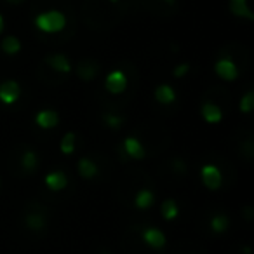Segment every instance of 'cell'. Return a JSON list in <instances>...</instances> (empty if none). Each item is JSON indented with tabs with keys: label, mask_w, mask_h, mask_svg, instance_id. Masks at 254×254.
Wrapping results in <instances>:
<instances>
[{
	"label": "cell",
	"mask_w": 254,
	"mask_h": 254,
	"mask_svg": "<svg viewBox=\"0 0 254 254\" xmlns=\"http://www.w3.org/2000/svg\"><path fill=\"white\" fill-rule=\"evenodd\" d=\"M110 2H117V0H110Z\"/></svg>",
	"instance_id": "obj_30"
},
{
	"label": "cell",
	"mask_w": 254,
	"mask_h": 254,
	"mask_svg": "<svg viewBox=\"0 0 254 254\" xmlns=\"http://www.w3.org/2000/svg\"><path fill=\"white\" fill-rule=\"evenodd\" d=\"M66 16L61 11H56V9H51V11L40 12V14L35 16L33 19V25L39 32L47 33V35H54V33H60L66 28Z\"/></svg>",
	"instance_id": "obj_1"
},
{
	"label": "cell",
	"mask_w": 254,
	"mask_h": 254,
	"mask_svg": "<svg viewBox=\"0 0 254 254\" xmlns=\"http://www.w3.org/2000/svg\"><path fill=\"white\" fill-rule=\"evenodd\" d=\"M2 51H4L7 56H14L21 51V40L18 39L16 35H7L2 39V44H0Z\"/></svg>",
	"instance_id": "obj_19"
},
{
	"label": "cell",
	"mask_w": 254,
	"mask_h": 254,
	"mask_svg": "<svg viewBox=\"0 0 254 254\" xmlns=\"http://www.w3.org/2000/svg\"><path fill=\"white\" fill-rule=\"evenodd\" d=\"M188 71H190V64H188V63H181V64H178V66L174 68L173 75L176 78H183V77H187V75H188Z\"/></svg>",
	"instance_id": "obj_25"
},
{
	"label": "cell",
	"mask_w": 254,
	"mask_h": 254,
	"mask_svg": "<svg viewBox=\"0 0 254 254\" xmlns=\"http://www.w3.org/2000/svg\"><path fill=\"white\" fill-rule=\"evenodd\" d=\"M46 64L51 68V70H54L56 73H63V75H68L71 71V63L70 60H68L64 54H49V56L46 58Z\"/></svg>",
	"instance_id": "obj_9"
},
{
	"label": "cell",
	"mask_w": 254,
	"mask_h": 254,
	"mask_svg": "<svg viewBox=\"0 0 254 254\" xmlns=\"http://www.w3.org/2000/svg\"><path fill=\"white\" fill-rule=\"evenodd\" d=\"M122 150H124V153H126L127 157H131V159H134V160H143V159H145V155H146L143 143L139 141L138 138H134V136H129V138L124 139Z\"/></svg>",
	"instance_id": "obj_8"
},
{
	"label": "cell",
	"mask_w": 254,
	"mask_h": 254,
	"mask_svg": "<svg viewBox=\"0 0 254 254\" xmlns=\"http://www.w3.org/2000/svg\"><path fill=\"white\" fill-rule=\"evenodd\" d=\"M253 214H254V209L251 207V205L244 209V218H246L247 221H253Z\"/></svg>",
	"instance_id": "obj_26"
},
{
	"label": "cell",
	"mask_w": 254,
	"mask_h": 254,
	"mask_svg": "<svg viewBox=\"0 0 254 254\" xmlns=\"http://www.w3.org/2000/svg\"><path fill=\"white\" fill-rule=\"evenodd\" d=\"M214 71L221 80L226 82H233L239 77V68L232 58H219L214 63Z\"/></svg>",
	"instance_id": "obj_3"
},
{
	"label": "cell",
	"mask_w": 254,
	"mask_h": 254,
	"mask_svg": "<svg viewBox=\"0 0 254 254\" xmlns=\"http://www.w3.org/2000/svg\"><path fill=\"white\" fill-rule=\"evenodd\" d=\"M21 167L28 173H35L39 167V155L33 150H26L21 155Z\"/></svg>",
	"instance_id": "obj_20"
},
{
	"label": "cell",
	"mask_w": 254,
	"mask_h": 254,
	"mask_svg": "<svg viewBox=\"0 0 254 254\" xmlns=\"http://www.w3.org/2000/svg\"><path fill=\"white\" fill-rule=\"evenodd\" d=\"M153 202H155V193H153L152 190H148V188H143V190H139L138 193H136L134 197V205L138 209H150L153 205Z\"/></svg>",
	"instance_id": "obj_17"
},
{
	"label": "cell",
	"mask_w": 254,
	"mask_h": 254,
	"mask_svg": "<svg viewBox=\"0 0 254 254\" xmlns=\"http://www.w3.org/2000/svg\"><path fill=\"white\" fill-rule=\"evenodd\" d=\"M103 254H108V253H103Z\"/></svg>",
	"instance_id": "obj_31"
},
{
	"label": "cell",
	"mask_w": 254,
	"mask_h": 254,
	"mask_svg": "<svg viewBox=\"0 0 254 254\" xmlns=\"http://www.w3.org/2000/svg\"><path fill=\"white\" fill-rule=\"evenodd\" d=\"M99 70H101L99 63L96 60H91V58L80 60L77 63V68H75V71H77V77L80 78V80H84V82L94 80V78L98 77Z\"/></svg>",
	"instance_id": "obj_5"
},
{
	"label": "cell",
	"mask_w": 254,
	"mask_h": 254,
	"mask_svg": "<svg viewBox=\"0 0 254 254\" xmlns=\"http://www.w3.org/2000/svg\"><path fill=\"white\" fill-rule=\"evenodd\" d=\"M162 2H166V4H174V0H162Z\"/></svg>",
	"instance_id": "obj_29"
},
{
	"label": "cell",
	"mask_w": 254,
	"mask_h": 254,
	"mask_svg": "<svg viewBox=\"0 0 254 254\" xmlns=\"http://www.w3.org/2000/svg\"><path fill=\"white\" fill-rule=\"evenodd\" d=\"M35 124L40 129H54L60 124V115L54 110H40L35 115Z\"/></svg>",
	"instance_id": "obj_11"
},
{
	"label": "cell",
	"mask_w": 254,
	"mask_h": 254,
	"mask_svg": "<svg viewBox=\"0 0 254 254\" xmlns=\"http://www.w3.org/2000/svg\"><path fill=\"white\" fill-rule=\"evenodd\" d=\"M46 187L49 188L51 191H61L68 187V178L63 171H53L46 176Z\"/></svg>",
	"instance_id": "obj_12"
},
{
	"label": "cell",
	"mask_w": 254,
	"mask_h": 254,
	"mask_svg": "<svg viewBox=\"0 0 254 254\" xmlns=\"http://www.w3.org/2000/svg\"><path fill=\"white\" fill-rule=\"evenodd\" d=\"M141 239L143 242L146 244L148 247H152V249H164L166 247V235H164L162 230L155 228V226H150V228H146L145 232L141 233Z\"/></svg>",
	"instance_id": "obj_7"
},
{
	"label": "cell",
	"mask_w": 254,
	"mask_h": 254,
	"mask_svg": "<svg viewBox=\"0 0 254 254\" xmlns=\"http://www.w3.org/2000/svg\"><path fill=\"white\" fill-rule=\"evenodd\" d=\"M200 178H202V183H204L205 188H209V190H218L223 183L221 171H219L214 164H205V166H202Z\"/></svg>",
	"instance_id": "obj_4"
},
{
	"label": "cell",
	"mask_w": 254,
	"mask_h": 254,
	"mask_svg": "<svg viewBox=\"0 0 254 254\" xmlns=\"http://www.w3.org/2000/svg\"><path fill=\"white\" fill-rule=\"evenodd\" d=\"M211 228L214 233H225L226 230L230 228V218L226 214H216L214 218L211 219Z\"/></svg>",
	"instance_id": "obj_22"
},
{
	"label": "cell",
	"mask_w": 254,
	"mask_h": 254,
	"mask_svg": "<svg viewBox=\"0 0 254 254\" xmlns=\"http://www.w3.org/2000/svg\"><path fill=\"white\" fill-rule=\"evenodd\" d=\"M5 2L11 5H21V4H25L26 0H5Z\"/></svg>",
	"instance_id": "obj_27"
},
{
	"label": "cell",
	"mask_w": 254,
	"mask_h": 254,
	"mask_svg": "<svg viewBox=\"0 0 254 254\" xmlns=\"http://www.w3.org/2000/svg\"><path fill=\"white\" fill-rule=\"evenodd\" d=\"M228 9L232 12V16H235V18L247 19V21H253L254 19V12L251 11L247 0H228Z\"/></svg>",
	"instance_id": "obj_10"
},
{
	"label": "cell",
	"mask_w": 254,
	"mask_h": 254,
	"mask_svg": "<svg viewBox=\"0 0 254 254\" xmlns=\"http://www.w3.org/2000/svg\"><path fill=\"white\" fill-rule=\"evenodd\" d=\"M4 28H5V23H4V18H2V14H0V33L4 32Z\"/></svg>",
	"instance_id": "obj_28"
},
{
	"label": "cell",
	"mask_w": 254,
	"mask_h": 254,
	"mask_svg": "<svg viewBox=\"0 0 254 254\" xmlns=\"http://www.w3.org/2000/svg\"><path fill=\"white\" fill-rule=\"evenodd\" d=\"M153 96H155V99L160 103V105H173V103L176 101V91L167 84L157 85Z\"/></svg>",
	"instance_id": "obj_15"
},
{
	"label": "cell",
	"mask_w": 254,
	"mask_h": 254,
	"mask_svg": "<svg viewBox=\"0 0 254 254\" xmlns=\"http://www.w3.org/2000/svg\"><path fill=\"white\" fill-rule=\"evenodd\" d=\"M200 113L204 117V120L207 124H219L223 120V112L216 103L212 101H205L200 108Z\"/></svg>",
	"instance_id": "obj_14"
},
{
	"label": "cell",
	"mask_w": 254,
	"mask_h": 254,
	"mask_svg": "<svg viewBox=\"0 0 254 254\" xmlns=\"http://www.w3.org/2000/svg\"><path fill=\"white\" fill-rule=\"evenodd\" d=\"M77 171L84 180H92V178L98 176V166H96L91 159H87V157H84V159L78 160Z\"/></svg>",
	"instance_id": "obj_16"
},
{
	"label": "cell",
	"mask_w": 254,
	"mask_h": 254,
	"mask_svg": "<svg viewBox=\"0 0 254 254\" xmlns=\"http://www.w3.org/2000/svg\"><path fill=\"white\" fill-rule=\"evenodd\" d=\"M25 225H26V228L32 230V232H42V230H46V226H47L46 212H40V211L28 212V214L25 216Z\"/></svg>",
	"instance_id": "obj_13"
},
{
	"label": "cell",
	"mask_w": 254,
	"mask_h": 254,
	"mask_svg": "<svg viewBox=\"0 0 254 254\" xmlns=\"http://www.w3.org/2000/svg\"><path fill=\"white\" fill-rule=\"evenodd\" d=\"M75 146H77V134L71 132V131L66 132L60 143L61 153H63V155H71V153L75 152Z\"/></svg>",
	"instance_id": "obj_21"
},
{
	"label": "cell",
	"mask_w": 254,
	"mask_h": 254,
	"mask_svg": "<svg viewBox=\"0 0 254 254\" xmlns=\"http://www.w3.org/2000/svg\"><path fill=\"white\" fill-rule=\"evenodd\" d=\"M160 214H162V218L166 219V221L176 219L178 214H180V207H178L176 200H174V198H166V200L162 202V205H160Z\"/></svg>",
	"instance_id": "obj_18"
},
{
	"label": "cell",
	"mask_w": 254,
	"mask_h": 254,
	"mask_svg": "<svg viewBox=\"0 0 254 254\" xmlns=\"http://www.w3.org/2000/svg\"><path fill=\"white\" fill-rule=\"evenodd\" d=\"M127 85H129V78H127V75L124 73L122 70L110 71L105 78L106 92H110V94H113V96L124 94V92L127 91Z\"/></svg>",
	"instance_id": "obj_2"
},
{
	"label": "cell",
	"mask_w": 254,
	"mask_h": 254,
	"mask_svg": "<svg viewBox=\"0 0 254 254\" xmlns=\"http://www.w3.org/2000/svg\"><path fill=\"white\" fill-rule=\"evenodd\" d=\"M21 96V87L16 80H5L0 84V103L11 106Z\"/></svg>",
	"instance_id": "obj_6"
},
{
	"label": "cell",
	"mask_w": 254,
	"mask_h": 254,
	"mask_svg": "<svg viewBox=\"0 0 254 254\" xmlns=\"http://www.w3.org/2000/svg\"><path fill=\"white\" fill-rule=\"evenodd\" d=\"M239 108L242 113H251L254 110V92L253 91H247L246 94L240 98L239 103Z\"/></svg>",
	"instance_id": "obj_23"
},
{
	"label": "cell",
	"mask_w": 254,
	"mask_h": 254,
	"mask_svg": "<svg viewBox=\"0 0 254 254\" xmlns=\"http://www.w3.org/2000/svg\"><path fill=\"white\" fill-rule=\"evenodd\" d=\"M103 122L110 127V129H119L120 126L124 124V117L117 115V113H103Z\"/></svg>",
	"instance_id": "obj_24"
}]
</instances>
